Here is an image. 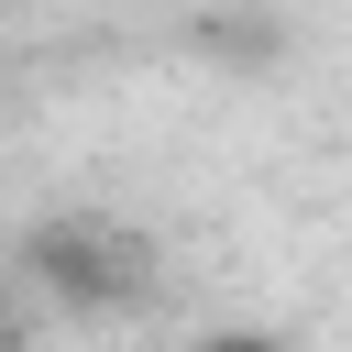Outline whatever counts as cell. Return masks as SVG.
<instances>
[{
  "label": "cell",
  "instance_id": "1",
  "mask_svg": "<svg viewBox=\"0 0 352 352\" xmlns=\"http://www.w3.org/2000/svg\"><path fill=\"white\" fill-rule=\"evenodd\" d=\"M198 352H264V341H198Z\"/></svg>",
  "mask_w": 352,
  "mask_h": 352
}]
</instances>
